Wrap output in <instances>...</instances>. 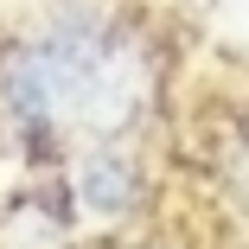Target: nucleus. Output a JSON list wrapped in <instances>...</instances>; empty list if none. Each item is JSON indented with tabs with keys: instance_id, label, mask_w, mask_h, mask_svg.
I'll return each mask as SVG.
<instances>
[{
	"instance_id": "1",
	"label": "nucleus",
	"mask_w": 249,
	"mask_h": 249,
	"mask_svg": "<svg viewBox=\"0 0 249 249\" xmlns=\"http://www.w3.org/2000/svg\"><path fill=\"white\" fill-rule=\"evenodd\" d=\"M77 192H83L89 211H128V198H134V166H128L122 154H109V147H96V154L77 166Z\"/></svg>"
}]
</instances>
